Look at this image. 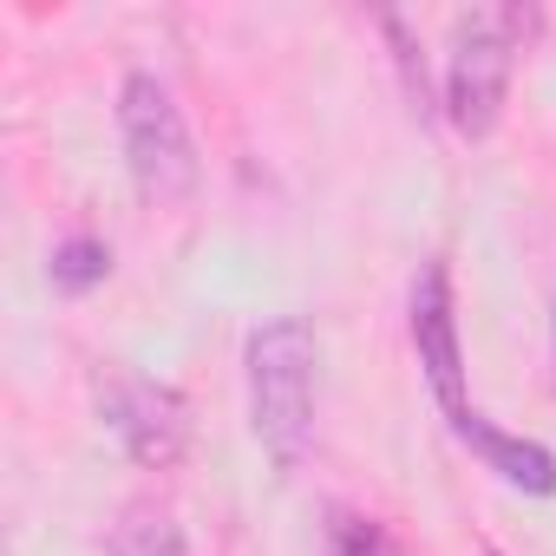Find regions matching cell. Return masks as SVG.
Instances as JSON below:
<instances>
[{"instance_id": "cell-10", "label": "cell", "mask_w": 556, "mask_h": 556, "mask_svg": "<svg viewBox=\"0 0 556 556\" xmlns=\"http://www.w3.org/2000/svg\"><path fill=\"white\" fill-rule=\"evenodd\" d=\"M380 27H387V40L400 47V73H406V99H413V112H432V99H426V66H419V47H413L406 21H400V14H387Z\"/></svg>"}, {"instance_id": "cell-1", "label": "cell", "mask_w": 556, "mask_h": 556, "mask_svg": "<svg viewBox=\"0 0 556 556\" xmlns=\"http://www.w3.org/2000/svg\"><path fill=\"white\" fill-rule=\"evenodd\" d=\"M249 426L275 471H302L315 452V400H321V348L302 315H275L249 334Z\"/></svg>"}, {"instance_id": "cell-2", "label": "cell", "mask_w": 556, "mask_h": 556, "mask_svg": "<svg viewBox=\"0 0 556 556\" xmlns=\"http://www.w3.org/2000/svg\"><path fill=\"white\" fill-rule=\"evenodd\" d=\"M536 27V14L523 8H484L465 14L452 34V60H445V112L458 125V138H491L510 99V66H517V40Z\"/></svg>"}, {"instance_id": "cell-6", "label": "cell", "mask_w": 556, "mask_h": 556, "mask_svg": "<svg viewBox=\"0 0 556 556\" xmlns=\"http://www.w3.org/2000/svg\"><path fill=\"white\" fill-rule=\"evenodd\" d=\"M504 484H517V491H530V497H549L556 491V452L549 445H536V439H517V432H504V426H491L484 413L458 432Z\"/></svg>"}, {"instance_id": "cell-3", "label": "cell", "mask_w": 556, "mask_h": 556, "mask_svg": "<svg viewBox=\"0 0 556 556\" xmlns=\"http://www.w3.org/2000/svg\"><path fill=\"white\" fill-rule=\"evenodd\" d=\"M118 131H125V157L138 177L144 203H184L197 197V144L190 125L170 99V86L157 73H131L118 92Z\"/></svg>"}, {"instance_id": "cell-8", "label": "cell", "mask_w": 556, "mask_h": 556, "mask_svg": "<svg viewBox=\"0 0 556 556\" xmlns=\"http://www.w3.org/2000/svg\"><path fill=\"white\" fill-rule=\"evenodd\" d=\"M105 275H112V249L99 236H66L53 249V289L60 295H86V289L105 282Z\"/></svg>"}, {"instance_id": "cell-7", "label": "cell", "mask_w": 556, "mask_h": 556, "mask_svg": "<svg viewBox=\"0 0 556 556\" xmlns=\"http://www.w3.org/2000/svg\"><path fill=\"white\" fill-rule=\"evenodd\" d=\"M112 556H190V543H184V530H177L170 510L131 504L118 517V530H112Z\"/></svg>"}, {"instance_id": "cell-11", "label": "cell", "mask_w": 556, "mask_h": 556, "mask_svg": "<svg viewBox=\"0 0 556 556\" xmlns=\"http://www.w3.org/2000/svg\"><path fill=\"white\" fill-rule=\"evenodd\" d=\"M549 348H556V321H549Z\"/></svg>"}, {"instance_id": "cell-9", "label": "cell", "mask_w": 556, "mask_h": 556, "mask_svg": "<svg viewBox=\"0 0 556 556\" xmlns=\"http://www.w3.org/2000/svg\"><path fill=\"white\" fill-rule=\"evenodd\" d=\"M328 556H400V543L374 523V517H341L328 530Z\"/></svg>"}, {"instance_id": "cell-5", "label": "cell", "mask_w": 556, "mask_h": 556, "mask_svg": "<svg viewBox=\"0 0 556 556\" xmlns=\"http://www.w3.org/2000/svg\"><path fill=\"white\" fill-rule=\"evenodd\" d=\"M105 426L118 432V445H125L144 471H170V465L184 458V445H190V406H184V393L164 387V380H138V374L112 380V393H105Z\"/></svg>"}, {"instance_id": "cell-4", "label": "cell", "mask_w": 556, "mask_h": 556, "mask_svg": "<svg viewBox=\"0 0 556 556\" xmlns=\"http://www.w3.org/2000/svg\"><path fill=\"white\" fill-rule=\"evenodd\" d=\"M406 328H413V348H419V367H426V387H432L445 426L465 432L478 419V406L465 400V348H458V302H452V268L445 262H426L413 275Z\"/></svg>"}]
</instances>
